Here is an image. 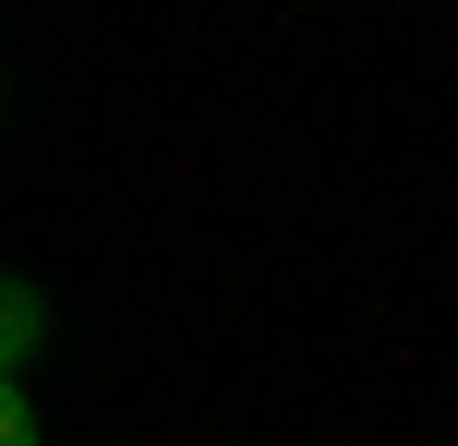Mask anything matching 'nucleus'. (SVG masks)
<instances>
[{
  "label": "nucleus",
  "mask_w": 458,
  "mask_h": 446,
  "mask_svg": "<svg viewBox=\"0 0 458 446\" xmlns=\"http://www.w3.org/2000/svg\"><path fill=\"white\" fill-rule=\"evenodd\" d=\"M0 314H13V326H0V350L24 362V350H37V338H48V314H37V290H13V302H0Z\"/></svg>",
  "instance_id": "obj_1"
},
{
  "label": "nucleus",
  "mask_w": 458,
  "mask_h": 446,
  "mask_svg": "<svg viewBox=\"0 0 458 446\" xmlns=\"http://www.w3.org/2000/svg\"><path fill=\"white\" fill-rule=\"evenodd\" d=\"M0 446H37V410L24 399H0Z\"/></svg>",
  "instance_id": "obj_2"
}]
</instances>
